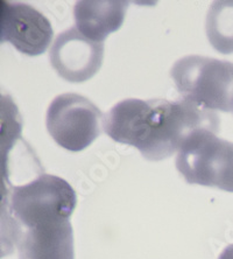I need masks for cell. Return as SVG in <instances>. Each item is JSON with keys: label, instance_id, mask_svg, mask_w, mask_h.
<instances>
[{"label": "cell", "instance_id": "obj_1", "mask_svg": "<svg viewBox=\"0 0 233 259\" xmlns=\"http://www.w3.org/2000/svg\"><path fill=\"white\" fill-rule=\"evenodd\" d=\"M103 125L114 142L131 145L146 159L160 161L181 150L194 133L218 132L219 120L215 112L185 100L129 98L114 105Z\"/></svg>", "mask_w": 233, "mask_h": 259}, {"label": "cell", "instance_id": "obj_2", "mask_svg": "<svg viewBox=\"0 0 233 259\" xmlns=\"http://www.w3.org/2000/svg\"><path fill=\"white\" fill-rule=\"evenodd\" d=\"M183 100L206 110L233 113V63L204 56L179 59L170 70Z\"/></svg>", "mask_w": 233, "mask_h": 259}, {"label": "cell", "instance_id": "obj_3", "mask_svg": "<svg viewBox=\"0 0 233 259\" xmlns=\"http://www.w3.org/2000/svg\"><path fill=\"white\" fill-rule=\"evenodd\" d=\"M176 167L190 185L216 187L233 193V143L202 130L178 151Z\"/></svg>", "mask_w": 233, "mask_h": 259}, {"label": "cell", "instance_id": "obj_4", "mask_svg": "<svg viewBox=\"0 0 233 259\" xmlns=\"http://www.w3.org/2000/svg\"><path fill=\"white\" fill-rule=\"evenodd\" d=\"M75 190L66 180L42 174L36 180L12 188L11 208L15 219L30 229L40 224L67 221L76 208Z\"/></svg>", "mask_w": 233, "mask_h": 259}, {"label": "cell", "instance_id": "obj_5", "mask_svg": "<svg viewBox=\"0 0 233 259\" xmlns=\"http://www.w3.org/2000/svg\"><path fill=\"white\" fill-rule=\"evenodd\" d=\"M103 115L87 98L63 94L54 98L47 111V128L52 138L70 152L89 147L101 135Z\"/></svg>", "mask_w": 233, "mask_h": 259}, {"label": "cell", "instance_id": "obj_6", "mask_svg": "<svg viewBox=\"0 0 233 259\" xmlns=\"http://www.w3.org/2000/svg\"><path fill=\"white\" fill-rule=\"evenodd\" d=\"M0 35L19 52L29 56L41 55L53 39L51 21L30 5L3 0L0 7Z\"/></svg>", "mask_w": 233, "mask_h": 259}, {"label": "cell", "instance_id": "obj_7", "mask_svg": "<svg viewBox=\"0 0 233 259\" xmlns=\"http://www.w3.org/2000/svg\"><path fill=\"white\" fill-rule=\"evenodd\" d=\"M104 44L95 42L83 35L77 27L61 33L51 49V63L63 79L81 83L90 79L101 69Z\"/></svg>", "mask_w": 233, "mask_h": 259}, {"label": "cell", "instance_id": "obj_8", "mask_svg": "<svg viewBox=\"0 0 233 259\" xmlns=\"http://www.w3.org/2000/svg\"><path fill=\"white\" fill-rule=\"evenodd\" d=\"M74 258V234L69 220L30 228L19 243V259Z\"/></svg>", "mask_w": 233, "mask_h": 259}, {"label": "cell", "instance_id": "obj_9", "mask_svg": "<svg viewBox=\"0 0 233 259\" xmlns=\"http://www.w3.org/2000/svg\"><path fill=\"white\" fill-rule=\"evenodd\" d=\"M127 6L128 3L116 0L77 2L74 9L76 26L89 40L103 44L111 33L121 27Z\"/></svg>", "mask_w": 233, "mask_h": 259}, {"label": "cell", "instance_id": "obj_10", "mask_svg": "<svg viewBox=\"0 0 233 259\" xmlns=\"http://www.w3.org/2000/svg\"><path fill=\"white\" fill-rule=\"evenodd\" d=\"M206 35L221 54L233 53V2H215L206 17Z\"/></svg>", "mask_w": 233, "mask_h": 259}, {"label": "cell", "instance_id": "obj_11", "mask_svg": "<svg viewBox=\"0 0 233 259\" xmlns=\"http://www.w3.org/2000/svg\"><path fill=\"white\" fill-rule=\"evenodd\" d=\"M218 259H233V244L225 247Z\"/></svg>", "mask_w": 233, "mask_h": 259}]
</instances>
